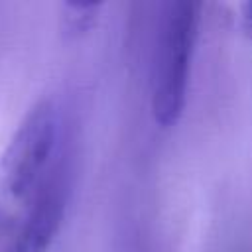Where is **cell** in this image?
Segmentation results:
<instances>
[{
	"mask_svg": "<svg viewBox=\"0 0 252 252\" xmlns=\"http://www.w3.org/2000/svg\"><path fill=\"white\" fill-rule=\"evenodd\" d=\"M197 2H171L163 10L156 33L150 73V108L156 124L171 128L187 102L191 65L199 37Z\"/></svg>",
	"mask_w": 252,
	"mask_h": 252,
	"instance_id": "1",
	"label": "cell"
},
{
	"mask_svg": "<svg viewBox=\"0 0 252 252\" xmlns=\"http://www.w3.org/2000/svg\"><path fill=\"white\" fill-rule=\"evenodd\" d=\"M59 116L49 98L37 100L0 156V207H30L53 167Z\"/></svg>",
	"mask_w": 252,
	"mask_h": 252,
	"instance_id": "2",
	"label": "cell"
},
{
	"mask_svg": "<svg viewBox=\"0 0 252 252\" xmlns=\"http://www.w3.org/2000/svg\"><path fill=\"white\" fill-rule=\"evenodd\" d=\"M67 167L59 159L30 203L8 252H49L67 207Z\"/></svg>",
	"mask_w": 252,
	"mask_h": 252,
	"instance_id": "3",
	"label": "cell"
},
{
	"mask_svg": "<svg viewBox=\"0 0 252 252\" xmlns=\"http://www.w3.org/2000/svg\"><path fill=\"white\" fill-rule=\"evenodd\" d=\"M102 4L65 2L61 6V30L67 37H81L96 24Z\"/></svg>",
	"mask_w": 252,
	"mask_h": 252,
	"instance_id": "4",
	"label": "cell"
},
{
	"mask_svg": "<svg viewBox=\"0 0 252 252\" xmlns=\"http://www.w3.org/2000/svg\"><path fill=\"white\" fill-rule=\"evenodd\" d=\"M242 18H244V28L248 32V37L252 41V2H246L242 6Z\"/></svg>",
	"mask_w": 252,
	"mask_h": 252,
	"instance_id": "5",
	"label": "cell"
}]
</instances>
